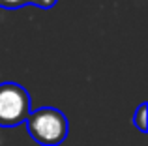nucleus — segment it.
Wrapping results in <instances>:
<instances>
[{"label": "nucleus", "instance_id": "5", "mask_svg": "<svg viewBox=\"0 0 148 146\" xmlns=\"http://www.w3.org/2000/svg\"><path fill=\"white\" fill-rule=\"evenodd\" d=\"M56 2L58 0H26V4H32V6L41 8V10H51Z\"/></svg>", "mask_w": 148, "mask_h": 146}, {"label": "nucleus", "instance_id": "1", "mask_svg": "<svg viewBox=\"0 0 148 146\" xmlns=\"http://www.w3.org/2000/svg\"><path fill=\"white\" fill-rule=\"evenodd\" d=\"M25 126L28 135L41 146H60L69 133L66 114L54 107H40L30 111Z\"/></svg>", "mask_w": 148, "mask_h": 146}, {"label": "nucleus", "instance_id": "4", "mask_svg": "<svg viewBox=\"0 0 148 146\" xmlns=\"http://www.w3.org/2000/svg\"><path fill=\"white\" fill-rule=\"evenodd\" d=\"M23 6H26V0H0V8L6 10H19Z\"/></svg>", "mask_w": 148, "mask_h": 146}, {"label": "nucleus", "instance_id": "3", "mask_svg": "<svg viewBox=\"0 0 148 146\" xmlns=\"http://www.w3.org/2000/svg\"><path fill=\"white\" fill-rule=\"evenodd\" d=\"M133 126L141 133H146L148 131V109H146V101H143L141 105L135 109V113H133Z\"/></svg>", "mask_w": 148, "mask_h": 146}, {"label": "nucleus", "instance_id": "2", "mask_svg": "<svg viewBox=\"0 0 148 146\" xmlns=\"http://www.w3.org/2000/svg\"><path fill=\"white\" fill-rule=\"evenodd\" d=\"M32 111V98L19 83H0V128H17L25 124Z\"/></svg>", "mask_w": 148, "mask_h": 146}]
</instances>
